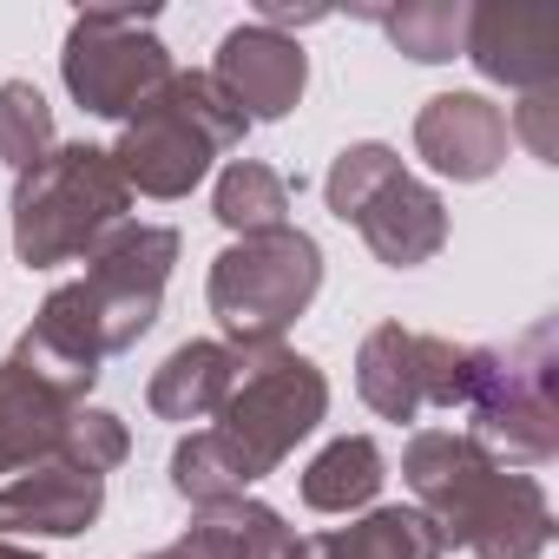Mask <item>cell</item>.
I'll return each instance as SVG.
<instances>
[{
  "mask_svg": "<svg viewBox=\"0 0 559 559\" xmlns=\"http://www.w3.org/2000/svg\"><path fill=\"white\" fill-rule=\"evenodd\" d=\"M171 263H178V230L126 217L119 230H106L86 250V270L73 276V284H60L40 304L34 330L14 343V356L34 376H47L60 395L86 402V389L99 382V362L132 349L158 323Z\"/></svg>",
  "mask_w": 559,
  "mask_h": 559,
  "instance_id": "1",
  "label": "cell"
},
{
  "mask_svg": "<svg viewBox=\"0 0 559 559\" xmlns=\"http://www.w3.org/2000/svg\"><path fill=\"white\" fill-rule=\"evenodd\" d=\"M323 415H330V382L310 356H290V349L250 356L230 402L211 415V428L171 448V493H185L191 507L250 493L263 474H276L297 454L304 435L323 428Z\"/></svg>",
  "mask_w": 559,
  "mask_h": 559,
  "instance_id": "2",
  "label": "cell"
},
{
  "mask_svg": "<svg viewBox=\"0 0 559 559\" xmlns=\"http://www.w3.org/2000/svg\"><path fill=\"white\" fill-rule=\"evenodd\" d=\"M402 480L415 507L441 526L448 546L474 559H539L552 546V507L539 474L500 467L461 428H421L402 454Z\"/></svg>",
  "mask_w": 559,
  "mask_h": 559,
  "instance_id": "3",
  "label": "cell"
},
{
  "mask_svg": "<svg viewBox=\"0 0 559 559\" xmlns=\"http://www.w3.org/2000/svg\"><path fill=\"white\" fill-rule=\"evenodd\" d=\"M243 132L250 119L224 99L211 73H171L165 93L126 119L112 165L139 198H185L224 152L243 145Z\"/></svg>",
  "mask_w": 559,
  "mask_h": 559,
  "instance_id": "4",
  "label": "cell"
},
{
  "mask_svg": "<svg viewBox=\"0 0 559 559\" xmlns=\"http://www.w3.org/2000/svg\"><path fill=\"white\" fill-rule=\"evenodd\" d=\"M317 290H323V250L310 230L284 224V230H257L217 250L204 304L237 356H270L284 349V330L317 304Z\"/></svg>",
  "mask_w": 559,
  "mask_h": 559,
  "instance_id": "5",
  "label": "cell"
},
{
  "mask_svg": "<svg viewBox=\"0 0 559 559\" xmlns=\"http://www.w3.org/2000/svg\"><path fill=\"white\" fill-rule=\"evenodd\" d=\"M126 204L132 185L106 145H53L40 165L14 171V257L27 270L73 263L126 224Z\"/></svg>",
  "mask_w": 559,
  "mask_h": 559,
  "instance_id": "6",
  "label": "cell"
},
{
  "mask_svg": "<svg viewBox=\"0 0 559 559\" xmlns=\"http://www.w3.org/2000/svg\"><path fill=\"white\" fill-rule=\"evenodd\" d=\"M500 467L539 474L559 454V356H552V323H533L507 349L474 356V395H467V428Z\"/></svg>",
  "mask_w": 559,
  "mask_h": 559,
  "instance_id": "7",
  "label": "cell"
},
{
  "mask_svg": "<svg viewBox=\"0 0 559 559\" xmlns=\"http://www.w3.org/2000/svg\"><path fill=\"white\" fill-rule=\"evenodd\" d=\"M323 198L343 224L362 230V243L389 263V270H421L441 257L448 243V204L435 185H421L402 152L362 139V145H343L330 178H323Z\"/></svg>",
  "mask_w": 559,
  "mask_h": 559,
  "instance_id": "8",
  "label": "cell"
},
{
  "mask_svg": "<svg viewBox=\"0 0 559 559\" xmlns=\"http://www.w3.org/2000/svg\"><path fill=\"white\" fill-rule=\"evenodd\" d=\"M67 93L99 112V119H132L145 99L165 93V80L178 73L165 40H158V14L139 8H93L67 27V53H60Z\"/></svg>",
  "mask_w": 559,
  "mask_h": 559,
  "instance_id": "9",
  "label": "cell"
},
{
  "mask_svg": "<svg viewBox=\"0 0 559 559\" xmlns=\"http://www.w3.org/2000/svg\"><path fill=\"white\" fill-rule=\"evenodd\" d=\"M474 356L467 343L408 330V323H376L356 349V389L382 421H421L428 408L467 415L474 395Z\"/></svg>",
  "mask_w": 559,
  "mask_h": 559,
  "instance_id": "10",
  "label": "cell"
},
{
  "mask_svg": "<svg viewBox=\"0 0 559 559\" xmlns=\"http://www.w3.org/2000/svg\"><path fill=\"white\" fill-rule=\"evenodd\" d=\"M211 80L224 86V99H230L250 126H263V119L297 112V99H304V86H310V60H304V47H297L290 34L250 21V27H230V34H224Z\"/></svg>",
  "mask_w": 559,
  "mask_h": 559,
  "instance_id": "11",
  "label": "cell"
},
{
  "mask_svg": "<svg viewBox=\"0 0 559 559\" xmlns=\"http://www.w3.org/2000/svg\"><path fill=\"white\" fill-rule=\"evenodd\" d=\"M106 513V480L47 454L0 487V539H73Z\"/></svg>",
  "mask_w": 559,
  "mask_h": 559,
  "instance_id": "12",
  "label": "cell"
},
{
  "mask_svg": "<svg viewBox=\"0 0 559 559\" xmlns=\"http://www.w3.org/2000/svg\"><path fill=\"white\" fill-rule=\"evenodd\" d=\"M461 53L520 93L559 86V8H467Z\"/></svg>",
  "mask_w": 559,
  "mask_h": 559,
  "instance_id": "13",
  "label": "cell"
},
{
  "mask_svg": "<svg viewBox=\"0 0 559 559\" xmlns=\"http://www.w3.org/2000/svg\"><path fill=\"white\" fill-rule=\"evenodd\" d=\"M507 112L480 93H441L415 112V158L454 185H480L507 165Z\"/></svg>",
  "mask_w": 559,
  "mask_h": 559,
  "instance_id": "14",
  "label": "cell"
},
{
  "mask_svg": "<svg viewBox=\"0 0 559 559\" xmlns=\"http://www.w3.org/2000/svg\"><path fill=\"white\" fill-rule=\"evenodd\" d=\"M80 402L60 395L47 376H34L21 356L0 362V474H21L60 448V428Z\"/></svg>",
  "mask_w": 559,
  "mask_h": 559,
  "instance_id": "15",
  "label": "cell"
},
{
  "mask_svg": "<svg viewBox=\"0 0 559 559\" xmlns=\"http://www.w3.org/2000/svg\"><path fill=\"white\" fill-rule=\"evenodd\" d=\"M243 362H250V356H237L230 343H185V349H171L165 369L145 382V408H152L158 421H211V415L230 402Z\"/></svg>",
  "mask_w": 559,
  "mask_h": 559,
  "instance_id": "16",
  "label": "cell"
},
{
  "mask_svg": "<svg viewBox=\"0 0 559 559\" xmlns=\"http://www.w3.org/2000/svg\"><path fill=\"white\" fill-rule=\"evenodd\" d=\"M191 546H204L211 559H310V546L297 539V526H284V513L237 493V500H211L191 513L185 526Z\"/></svg>",
  "mask_w": 559,
  "mask_h": 559,
  "instance_id": "17",
  "label": "cell"
},
{
  "mask_svg": "<svg viewBox=\"0 0 559 559\" xmlns=\"http://www.w3.org/2000/svg\"><path fill=\"white\" fill-rule=\"evenodd\" d=\"M310 559H441L448 539L421 507H369L349 526H330L317 539H304Z\"/></svg>",
  "mask_w": 559,
  "mask_h": 559,
  "instance_id": "18",
  "label": "cell"
},
{
  "mask_svg": "<svg viewBox=\"0 0 559 559\" xmlns=\"http://www.w3.org/2000/svg\"><path fill=\"white\" fill-rule=\"evenodd\" d=\"M389 480V461L376 448V435H336L310 467H304V507L310 513H343L356 520Z\"/></svg>",
  "mask_w": 559,
  "mask_h": 559,
  "instance_id": "19",
  "label": "cell"
},
{
  "mask_svg": "<svg viewBox=\"0 0 559 559\" xmlns=\"http://www.w3.org/2000/svg\"><path fill=\"white\" fill-rule=\"evenodd\" d=\"M297 191H304V178H290V171H276V165H263V158H230L224 178H217L211 211H217L224 230L257 237V230H284V224H290Z\"/></svg>",
  "mask_w": 559,
  "mask_h": 559,
  "instance_id": "20",
  "label": "cell"
},
{
  "mask_svg": "<svg viewBox=\"0 0 559 559\" xmlns=\"http://www.w3.org/2000/svg\"><path fill=\"white\" fill-rule=\"evenodd\" d=\"M408 60L421 67H441L461 53L467 40V8H448V0H415V8H395V14H369Z\"/></svg>",
  "mask_w": 559,
  "mask_h": 559,
  "instance_id": "21",
  "label": "cell"
},
{
  "mask_svg": "<svg viewBox=\"0 0 559 559\" xmlns=\"http://www.w3.org/2000/svg\"><path fill=\"white\" fill-rule=\"evenodd\" d=\"M53 106L40 99V86L27 80H0V165L8 171H27L53 152Z\"/></svg>",
  "mask_w": 559,
  "mask_h": 559,
  "instance_id": "22",
  "label": "cell"
},
{
  "mask_svg": "<svg viewBox=\"0 0 559 559\" xmlns=\"http://www.w3.org/2000/svg\"><path fill=\"white\" fill-rule=\"evenodd\" d=\"M53 454L106 480V474L132 454V435H126V421H119V415H106V408H86V402H80V408L67 415V428H60V448H53Z\"/></svg>",
  "mask_w": 559,
  "mask_h": 559,
  "instance_id": "23",
  "label": "cell"
},
{
  "mask_svg": "<svg viewBox=\"0 0 559 559\" xmlns=\"http://www.w3.org/2000/svg\"><path fill=\"white\" fill-rule=\"evenodd\" d=\"M145 559H211V552L191 546V539H171V546H158V552H145Z\"/></svg>",
  "mask_w": 559,
  "mask_h": 559,
  "instance_id": "24",
  "label": "cell"
},
{
  "mask_svg": "<svg viewBox=\"0 0 559 559\" xmlns=\"http://www.w3.org/2000/svg\"><path fill=\"white\" fill-rule=\"evenodd\" d=\"M0 559H34L27 546H14V539H0Z\"/></svg>",
  "mask_w": 559,
  "mask_h": 559,
  "instance_id": "25",
  "label": "cell"
}]
</instances>
